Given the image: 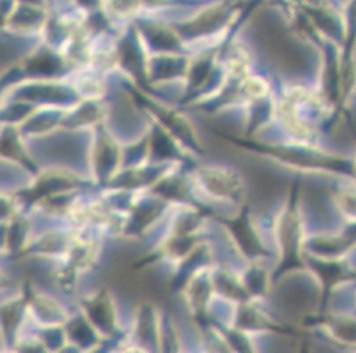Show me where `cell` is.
<instances>
[{
    "instance_id": "cell-1",
    "label": "cell",
    "mask_w": 356,
    "mask_h": 353,
    "mask_svg": "<svg viewBox=\"0 0 356 353\" xmlns=\"http://www.w3.org/2000/svg\"><path fill=\"white\" fill-rule=\"evenodd\" d=\"M121 353H149V352L145 348H142V346H129V348L122 350Z\"/></svg>"
}]
</instances>
